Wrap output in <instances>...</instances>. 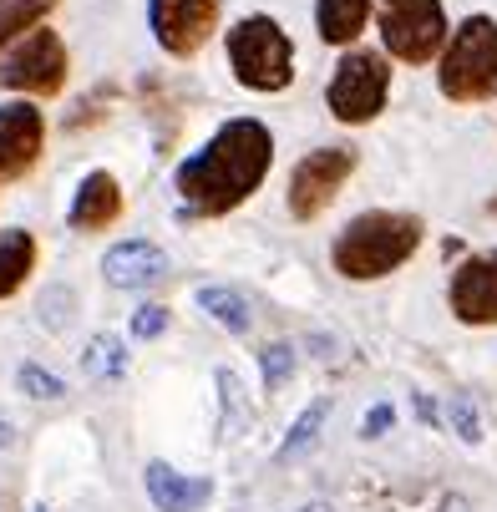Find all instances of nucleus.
Segmentation results:
<instances>
[{
  "instance_id": "21",
  "label": "nucleus",
  "mask_w": 497,
  "mask_h": 512,
  "mask_svg": "<svg viewBox=\"0 0 497 512\" xmlns=\"http://www.w3.org/2000/svg\"><path fill=\"white\" fill-rule=\"evenodd\" d=\"M447 421H452V431L462 436L467 447H477V442H482V416H477V401H472L467 391H457V396L447 401Z\"/></svg>"
},
{
  "instance_id": "11",
  "label": "nucleus",
  "mask_w": 497,
  "mask_h": 512,
  "mask_svg": "<svg viewBox=\"0 0 497 512\" xmlns=\"http://www.w3.org/2000/svg\"><path fill=\"white\" fill-rule=\"evenodd\" d=\"M452 315L462 325H497V249L487 254H467L452 274Z\"/></svg>"
},
{
  "instance_id": "23",
  "label": "nucleus",
  "mask_w": 497,
  "mask_h": 512,
  "mask_svg": "<svg viewBox=\"0 0 497 512\" xmlns=\"http://www.w3.org/2000/svg\"><path fill=\"white\" fill-rule=\"evenodd\" d=\"M290 376H295V350H290V345H269V350H264V381L279 391Z\"/></svg>"
},
{
  "instance_id": "28",
  "label": "nucleus",
  "mask_w": 497,
  "mask_h": 512,
  "mask_svg": "<svg viewBox=\"0 0 497 512\" xmlns=\"http://www.w3.org/2000/svg\"><path fill=\"white\" fill-rule=\"evenodd\" d=\"M300 512H330V502H310V507H300Z\"/></svg>"
},
{
  "instance_id": "10",
  "label": "nucleus",
  "mask_w": 497,
  "mask_h": 512,
  "mask_svg": "<svg viewBox=\"0 0 497 512\" xmlns=\"http://www.w3.org/2000/svg\"><path fill=\"white\" fill-rule=\"evenodd\" d=\"M46 148V117L31 102H6L0 107V183H16L36 168Z\"/></svg>"
},
{
  "instance_id": "14",
  "label": "nucleus",
  "mask_w": 497,
  "mask_h": 512,
  "mask_svg": "<svg viewBox=\"0 0 497 512\" xmlns=\"http://www.w3.org/2000/svg\"><path fill=\"white\" fill-rule=\"evenodd\" d=\"M148 497H153L158 512H198L213 497V482L208 477H183L168 462H148Z\"/></svg>"
},
{
  "instance_id": "4",
  "label": "nucleus",
  "mask_w": 497,
  "mask_h": 512,
  "mask_svg": "<svg viewBox=\"0 0 497 512\" xmlns=\"http://www.w3.org/2000/svg\"><path fill=\"white\" fill-rule=\"evenodd\" d=\"M229 61L249 92H284L295 82V46L274 16H244L229 31Z\"/></svg>"
},
{
  "instance_id": "6",
  "label": "nucleus",
  "mask_w": 497,
  "mask_h": 512,
  "mask_svg": "<svg viewBox=\"0 0 497 512\" xmlns=\"http://www.w3.org/2000/svg\"><path fill=\"white\" fill-rule=\"evenodd\" d=\"M381 41L396 61L426 66L447 41L442 0H381Z\"/></svg>"
},
{
  "instance_id": "16",
  "label": "nucleus",
  "mask_w": 497,
  "mask_h": 512,
  "mask_svg": "<svg viewBox=\"0 0 497 512\" xmlns=\"http://www.w3.org/2000/svg\"><path fill=\"white\" fill-rule=\"evenodd\" d=\"M36 269V239L26 229H6L0 234V300L16 295Z\"/></svg>"
},
{
  "instance_id": "29",
  "label": "nucleus",
  "mask_w": 497,
  "mask_h": 512,
  "mask_svg": "<svg viewBox=\"0 0 497 512\" xmlns=\"http://www.w3.org/2000/svg\"><path fill=\"white\" fill-rule=\"evenodd\" d=\"M487 208H492V213H497V198H492V203H487Z\"/></svg>"
},
{
  "instance_id": "19",
  "label": "nucleus",
  "mask_w": 497,
  "mask_h": 512,
  "mask_svg": "<svg viewBox=\"0 0 497 512\" xmlns=\"http://www.w3.org/2000/svg\"><path fill=\"white\" fill-rule=\"evenodd\" d=\"M325 416H330V401H315V406H305V411H300V421L290 426V436H284L279 462H295V457H305V452L320 442V426H325Z\"/></svg>"
},
{
  "instance_id": "26",
  "label": "nucleus",
  "mask_w": 497,
  "mask_h": 512,
  "mask_svg": "<svg viewBox=\"0 0 497 512\" xmlns=\"http://www.w3.org/2000/svg\"><path fill=\"white\" fill-rule=\"evenodd\" d=\"M437 512H472V507H467V497H442Z\"/></svg>"
},
{
  "instance_id": "18",
  "label": "nucleus",
  "mask_w": 497,
  "mask_h": 512,
  "mask_svg": "<svg viewBox=\"0 0 497 512\" xmlns=\"http://www.w3.org/2000/svg\"><path fill=\"white\" fill-rule=\"evenodd\" d=\"M51 11H56V0H0V46L41 26Z\"/></svg>"
},
{
  "instance_id": "3",
  "label": "nucleus",
  "mask_w": 497,
  "mask_h": 512,
  "mask_svg": "<svg viewBox=\"0 0 497 512\" xmlns=\"http://www.w3.org/2000/svg\"><path fill=\"white\" fill-rule=\"evenodd\" d=\"M442 97L472 107L497 97V21L492 16H467L452 41H442V66H437Z\"/></svg>"
},
{
  "instance_id": "25",
  "label": "nucleus",
  "mask_w": 497,
  "mask_h": 512,
  "mask_svg": "<svg viewBox=\"0 0 497 512\" xmlns=\"http://www.w3.org/2000/svg\"><path fill=\"white\" fill-rule=\"evenodd\" d=\"M391 421H396V411L381 401L376 411H366V421H361V436H366V442H371V436H386V426H391Z\"/></svg>"
},
{
  "instance_id": "7",
  "label": "nucleus",
  "mask_w": 497,
  "mask_h": 512,
  "mask_svg": "<svg viewBox=\"0 0 497 512\" xmlns=\"http://www.w3.org/2000/svg\"><path fill=\"white\" fill-rule=\"evenodd\" d=\"M0 82L11 92H31V97H56L66 87V46L51 26H31L21 36V46L0 66Z\"/></svg>"
},
{
  "instance_id": "12",
  "label": "nucleus",
  "mask_w": 497,
  "mask_h": 512,
  "mask_svg": "<svg viewBox=\"0 0 497 512\" xmlns=\"http://www.w3.org/2000/svg\"><path fill=\"white\" fill-rule=\"evenodd\" d=\"M102 274H107V284H117V289H148V284H158V279L168 274V254H163L158 244H148V239H127V244L107 249Z\"/></svg>"
},
{
  "instance_id": "30",
  "label": "nucleus",
  "mask_w": 497,
  "mask_h": 512,
  "mask_svg": "<svg viewBox=\"0 0 497 512\" xmlns=\"http://www.w3.org/2000/svg\"><path fill=\"white\" fill-rule=\"evenodd\" d=\"M41 512H46V507H41Z\"/></svg>"
},
{
  "instance_id": "27",
  "label": "nucleus",
  "mask_w": 497,
  "mask_h": 512,
  "mask_svg": "<svg viewBox=\"0 0 497 512\" xmlns=\"http://www.w3.org/2000/svg\"><path fill=\"white\" fill-rule=\"evenodd\" d=\"M0 447H11V421L0 416Z\"/></svg>"
},
{
  "instance_id": "8",
  "label": "nucleus",
  "mask_w": 497,
  "mask_h": 512,
  "mask_svg": "<svg viewBox=\"0 0 497 512\" xmlns=\"http://www.w3.org/2000/svg\"><path fill=\"white\" fill-rule=\"evenodd\" d=\"M350 173H355V153L350 148H315L290 173V213L300 218V224L320 218L340 198V188H345Z\"/></svg>"
},
{
  "instance_id": "20",
  "label": "nucleus",
  "mask_w": 497,
  "mask_h": 512,
  "mask_svg": "<svg viewBox=\"0 0 497 512\" xmlns=\"http://www.w3.org/2000/svg\"><path fill=\"white\" fill-rule=\"evenodd\" d=\"M87 376H97V381H117L122 371H127V350H122V340L117 335H97L92 345H87Z\"/></svg>"
},
{
  "instance_id": "1",
  "label": "nucleus",
  "mask_w": 497,
  "mask_h": 512,
  "mask_svg": "<svg viewBox=\"0 0 497 512\" xmlns=\"http://www.w3.org/2000/svg\"><path fill=\"white\" fill-rule=\"evenodd\" d=\"M269 163H274L269 127L254 122V117H234L208 137L203 153H193L178 168V193L193 213L219 218V213H234L244 198L259 193V183L269 178Z\"/></svg>"
},
{
  "instance_id": "2",
  "label": "nucleus",
  "mask_w": 497,
  "mask_h": 512,
  "mask_svg": "<svg viewBox=\"0 0 497 512\" xmlns=\"http://www.w3.org/2000/svg\"><path fill=\"white\" fill-rule=\"evenodd\" d=\"M421 249V218L416 213H396V208H371L355 213L335 239V269L355 284L366 279H386L396 274L411 254Z\"/></svg>"
},
{
  "instance_id": "22",
  "label": "nucleus",
  "mask_w": 497,
  "mask_h": 512,
  "mask_svg": "<svg viewBox=\"0 0 497 512\" xmlns=\"http://www.w3.org/2000/svg\"><path fill=\"white\" fill-rule=\"evenodd\" d=\"M21 386H26V396H36V401H61V396H66V386H61L51 371H41V365H21Z\"/></svg>"
},
{
  "instance_id": "5",
  "label": "nucleus",
  "mask_w": 497,
  "mask_h": 512,
  "mask_svg": "<svg viewBox=\"0 0 497 512\" xmlns=\"http://www.w3.org/2000/svg\"><path fill=\"white\" fill-rule=\"evenodd\" d=\"M386 92H391V66H386V56H376V51H350V56L335 66L325 102H330V117H335V122L361 127V122H376V117H381Z\"/></svg>"
},
{
  "instance_id": "13",
  "label": "nucleus",
  "mask_w": 497,
  "mask_h": 512,
  "mask_svg": "<svg viewBox=\"0 0 497 512\" xmlns=\"http://www.w3.org/2000/svg\"><path fill=\"white\" fill-rule=\"evenodd\" d=\"M122 218V188L112 173H87L77 198H71V229H82V234H97V229H112Z\"/></svg>"
},
{
  "instance_id": "15",
  "label": "nucleus",
  "mask_w": 497,
  "mask_h": 512,
  "mask_svg": "<svg viewBox=\"0 0 497 512\" xmlns=\"http://www.w3.org/2000/svg\"><path fill=\"white\" fill-rule=\"evenodd\" d=\"M371 21V0H320L315 6V31L325 46H350Z\"/></svg>"
},
{
  "instance_id": "17",
  "label": "nucleus",
  "mask_w": 497,
  "mask_h": 512,
  "mask_svg": "<svg viewBox=\"0 0 497 512\" xmlns=\"http://www.w3.org/2000/svg\"><path fill=\"white\" fill-rule=\"evenodd\" d=\"M198 310H203L208 320H219L224 330H234V335H249V325H254L249 305L234 295V289H224V284H203V289H198Z\"/></svg>"
},
{
  "instance_id": "24",
  "label": "nucleus",
  "mask_w": 497,
  "mask_h": 512,
  "mask_svg": "<svg viewBox=\"0 0 497 512\" xmlns=\"http://www.w3.org/2000/svg\"><path fill=\"white\" fill-rule=\"evenodd\" d=\"M168 330V310L163 305H142L137 315H132V335L137 340H153V335H163Z\"/></svg>"
},
{
  "instance_id": "9",
  "label": "nucleus",
  "mask_w": 497,
  "mask_h": 512,
  "mask_svg": "<svg viewBox=\"0 0 497 512\" xmlns=\"http://www.w3.org/2000/svg\"><path fill=\"white\" fill-rule=\"evenodd\" d=\"M219 11L224 0H148L153 36L168 56H198L219 31Z\"/></svg>"
}]
</instances>
